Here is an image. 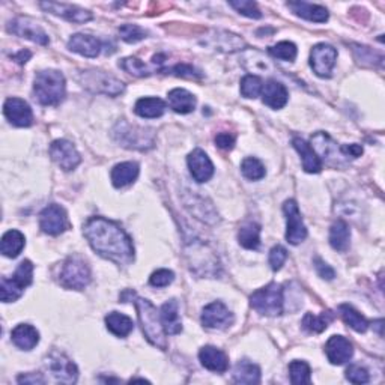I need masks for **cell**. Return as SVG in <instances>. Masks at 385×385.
Masks as SVG:
<instances>
[{
	"instance_id": "obj_18",
	"label": "cell",
	"mask_w": 385,
	"mask_h": 385,
	"mask_svg": "<svg viewBox=\"0 0 385 385\" xmlns=\"http://www.w3.org/2000/svg\"><path fill=\"white\" fill-rule=\"evenodd\" d=\"M312 145L318 157H322L331 166H339L345 160V155L342 154L340 147H337V145L331 141V137L326 133H322V131H319L312 137Z\"/></svg>"
},
{
	"instance_id": "obj_11",
	"label": "cell",
	"mask_w": 385,
	"mask_h": 385,
	"mask_svg": "<svg viewBox=\"0 0 385 385\" xmlns=\"http://www.w3.org/2000/svg\"><path fill=\"white\" fill-rule=\"evenodd\" d=\"M47 368L52 372L54 379L61 384H74L77 382L79 371L77 366L71 360L62 354V352L53 351L47 357Z\"/></svg>"
},
{
	"instance_id": "obj_28",
	"label": "cell",
	"mask_w": 385,
	"mask_h": 385,
	"mask_svg": "<svg viewBox=\"0 0 385 385\" xmlns=\"http://www.w3.org/2000/svg\"><path fill=\"white\" fill-rule=\"evenodd\" d=\"M12 343L23 351H32L39 343V333L29 324H20L11 333Z\"/></svg>"
},
{
	"instance_id": "obj_46",
	"label": "cell",
	"mask_w": 385,
	"mask_h": 385,
	"mask_svg": "<svg viewBox=\"0 0 385 385\" xmlns=\"http://www.w3.org/2000/svg\"><path fill=\"white\" fill-rule=\"evenodd\" d=\"M174 280H175L174 271H170V269H166V268H161L152 273V275L149 278V283H151V286H154V288H166V286H169Z\"/></svg>"
},
{
	"instance_id": "obj_19",
	"label": "cell",
	"mask_w": 385,
	"mask_h": 385,
	"mask_svg": "<svg viewBox=\"0 0 385 385\" xmlns=\"http://www.w3.org/2000/svg\"><path fill=\"white\" fill-rule=\"evenodd\" d=\"M187 165L196 183H207L214 175V165L202 149H194L188 155Z\"/></svg>"
},
{
	"instance_id": "obj_36",
	"label": "cell",
	"mask_w": 385,
	"mask_h": 385,
	"mask_svg": "<svg viewBox=\"0 0 385 385\" xmlns=\"http://www.w3.org/2000/svg\"><path fill=\"white\" fill-rule=\"evenodd\" d=\"M238 241L244 249L256 250L260 244V226L253 221L242 225L238 232Z\"/></svg>"
},
{
	"instance_id": "obj_49",
	"label": "cell",
	"mask_w": 385,
	"mask_h": 385,
	"mask_svg": "<svg viewBox=\"0 0 385 385\" xmlns=\"http://www.w3.org/2000/svg\"><path fill=\"white\" fill-rule=\"evenodd\" d=\"M170 72L175 74V76H178V77H187V79L202 77V74L198 70L193 68L191 65H185V63L176 65V67H174V68L170 70Z\"/></svg>"
},
{
	"instance_id": "obj_2",
	"label": "cell",
	"mask_w": 385,
	"mask_h": 385,
	"mask_svg": "<svg viewBox=\"0 0 385 385\" xmlns=\"http://www.w3.org/2000/svg\"><path fill=\"white\" fill-rule=\"evenodd\" d=\"M134 302H136L137 316H138V321H141L145 337L155 348L166 351L167 349L166 331H165V326H163L161 318L160 313L157 312V309H155V306L149 300H145V298H136Z\"/></svg>"
},
{
	"instance_id": "obj_48",
	"label": "cell",
	"mask_w": 385,
	"mask_h": 385,
	"mask_svg": "<svg viewBox=\"0 0 385 385\" xmlns=\"http://www.w3.org/2000/svg\"><path fill=\"white\" fill-rule=\"evenodd\" d=\"M346 379L352 384H367L368 373L364 367L358 364H351L346 368Z\"/></svg>"
},
{
	"instance_id": "obj_26",
	"label": "cell",
	"mask_w": 385,
	"mask_h": 385,
	"mask_svg": "<svg viewBox=\"0 0 385 385\" xmlns=\"http://www.w3.org/2000/svg\"><path fill=\"white\" fill-rule=\"evenodd\" d=\"M292 145L301 155L302 169H304L307 174H319V171L322 170L321 158L318 157L316 152L313 151V147L310 146L306 141H302V138H300V137H295L292 141Z\"/></svg>"
},
{
	"instance_id": "obj_35",
	"label": "cell",
	"mask_w": 385,
	"mask_h": 385,
	"mask_svg": "<svg viewBox=\"0 0 385 385\" xmlns=\"http://www.w3.org/2000/svg\"><path fill=\"white\" fill-rule=\"evenodd\" d=\"M351 241V229L346 221L337 220L330 229V244L334 250L346 251Z\"/></svg>"
},
{
	"instance_id": "obj_30",
	"label": "cell",
	"mask_w": 385,
	"mask_h": 385,
	"mask_svg": "<svg viewBox=\"0 0 385 385\" xmlns=\"http://www.w3.org/2000/svg\"><path fill=\"white\" fill-rule=\"evenodd\" d=\"M167 101L171 110L181 114L191 113L196 109V96L181 87L171 89L167 95Z\"/></svg>"
},
{
	"instance_id": "obj_8",
	"label": "cell",
	"mask_w": 385,
	"mask_h": 385,
	"mask_svg": "<svg viewBox=\"0 0 385 385\" xmlns=\"http://www.w3.org/2000/svg\"><path fill=\"white\" fill-rule=\"evenodd\" d=\"M80 81L86 89L95 94H104L109 96H118L124 92L125 85L116 77L110 76V74L104 71H85L80 76Z\"/></svg>"
},
{
	"instance_id": "obj_52",
	"label": "cell",
	"mask_w": 385,
	"mask_h": 385,
	"mask_svg": "<svg viewBox=\"0 0 385 385\" xmlns=\"http://www.w3.org/2000/svg\"><path fill=\"white\" fill-rule=\"evenodd\" d=\"M340 151H342V154L345 155L346 158H358L360 155L363 154V147L360 146V145H343V146H340Z\"/></svg>"
},
{
	"instance_id": "obj_7",
	"label": "cell",
	"mask_w": 385,
	"mask_h": 385,
	"mask_svg": "<svg viewBox=\"0 0 385 385\" xmlns=\"http://www.w3.org/2000/svg\"><path fill=\"white\" fill-rule=\"evenodd\" d=\"M59 282L65 289L81 291L91 283V269L87 264L80 258H70L65 260L62 271L59 275Z\"/></svg>"
},
{
	"instance_id": "obj_45",
	"label": "cell",
	"mask_w": 385,
	"mask_h": 385,
	"mask_svg": "<svg viewBox=\"0 0 385 385\" xmlns=\"http://www.w3.org/2000/svg\"><path fill=\"white\" fill-rule=\"evenodd\" d=\"M229 5L249 19L258 20L262 17V12L258 8L256 2H250V0H238V2H229Z\"/></svg>"
},
{
	"instance_id": "obj_34",
	"label": "cell",
	"mask_w": 385,
	"mask_h": 385,
	"mask_svg": "<svg viewBox=\"0 0 385 385\" xmlns=\"http://www.w3.org/2000/svg\"><path fill=\"white\" fill-rule=\"evenodd\" d=\"M105 326L107 330L116 335V337H127L134 330L133 319L119 312H112L105 316Z\"/></svg>"
},
{
	"instance_id": "obj_13",
	"label": "cell",
	"mask_w": 385,
	"mask_h": 385,
	"mask_svg": "<svg viewBox=\"0 0 385 385\" xmlns=\"http://www.w3.org/2000/svg\"><path fill=\"white\" fill-rule=\"evenodd\" d=\"M202 44L205 47H209V48H212V50L221 52V53L240 52L245 45H247L241 37L235 35V34H232V32H227V30L209 32V34L203 38Z\"/></svg>"
},
{
	"instance_id": "obj_32",
	"label": "cell",
	"mask_w": 385,
	"mask_h": 385,
	"mask_svg": "<svg viewBox=\"0 0 385 385\" xmlns=\"http://www.w3.org/2000/svg\"><path fill=\"white\" fill-rule=\"evenodd\" d=\"M24 244H26V238H24V235L20 231H8L3 238L2 242H0V251H2V255L6 258H17L20 253L24 249Z\"/></svg>"
},
{
	"instance_id": "obj_29",
	"label": "cell",
	"mask_w": 385,
	"mask_h": 385,
	"mask_svg": "<svg viewBox=\"0 0 385 385\" xmlns=\"http://www.w3.org/2000/svg\"><path fill=\"white\" fill-rule=\"evenodd\" d=\"M138 165L133 161H125V163H119L113 167L112 170V184L116 188H124L129 184H133L137 176H138Z\"/></svg>"
},
{
	"instance_id": "obj_14",
	"label": "cell",
	"mask_w": 385,
	"mask_h": 385,
	"mask_svg": "<svg viewBox=\"0 0 385 385\" xmlns=\"http://www.w3.org/2000/svg\"><path fill=\"white\" fill-rule=\"evenodd\" d=\"M10 32L14 35L26 38L32 43H37L39 45H48L50 39L45 34V30L39 26V24L29 17H17L10 23Z\"/></svg>"
},
{
	"instance_id": "obj_44",
	"label": "cell",
	"mask_w": 385,
	"mask_h": 385,
	"mask_svg": "<svg viewBox=\"0 0 385 385\" xmlns=\"http://www.w3.org/2000/svg\"><path fill=\"white\" fill-rule=\"evenodd\" d=\"M119 35L125 43L134 44L145 39L147 37V32L141 26H137V24H124V26L119 28Z\"/></svg>"
},
{
	"instance_id": "obj_23",
	"label": "cell",
	"mask_w": 385,
	"mask_h": 385,
	"mask_svg": "<svg viewBox=\"0 0 385 385\" xmlns=\"http://www.w3.org/2000/svg\"><path fill=\"white\" fill-rule=\"evenodd\" d=\"M199 360L205 368H208L211 372L223 373L229 367L227 355L223 351L216 346H203L199 352Z\"/></svg>"
},
{
	"instance_id": "obj_10",
	"label": "cell",
	"mask_w": 385,
	"mask_h": 385,
	"mask_svg": "<svg viewBox=\"0 0 385 385\" xmlns=\"http://www.w3.org/2000/svg\"><path fill=\"white\" fill-rule=\"evenodd\" d=\"M337 61V50L330 44H318L310 53V67L318 77L330 79Z\"/></svg>"
},
{
	"instance_id": "obj_21",
	"label": "cell",
	"mask_w": 385,
	"mask_h": 385,
	"mask_svg": "<svg viewBox=\"0 0 385 385\" xmlns=\"http://www.w3.org/2000/svg\"><path fill=\"white\" fill-rule=\"evenodd\" d=\"M325 354L331 364L342 366L348 363L352 355H354V348H352V343L343 335H333L326 342Z\"/></svg>"
},
{
	"instance_id": "obj_37",
	"label": "cell",
	"mask_w": 385,
	"mask_h": 385,
	"mask_svg": "<svg viewBox=\"0 0 385 385\" xmlns=\"http://www.w3.org/2000/svg\"><path fill=\"white\" fill-rule=\"evenodd\" d=\"M340 310V315L343 318V321H345L346 325H349L352 330H355L357 333H366L368 329V322L367 319L362 315L358 313L357 310L349 306V304H342L339 307Z\"/></svg>"
},
{
	"instance_id": "obj_43",
	"label": "cell",
	"mask_w": 385,
	"mask_h": 385,
	"mask_svg": "<svg viewBox=\"0 0 385 385\" xmlns=\"http://www.w3.org/2000/svg\"><path fill=\"white\" fill-rule=\"evenodd\" d=\"M119 67L122 70H125L127 72L133 74L136 77H146L151 76L154 72L151 68H147V65H145L142 61L136 59V57H125L119 62Z\"/></svg>"
},
{
	"instance_id": "obj_38",
	"label": "cell",
	"mask_w": 385,
	"mask_h": 385,
	"mask_svg": "<svg viewBox=\"0 0 385 385\" xmlns=\"http://www.w3.org/2000/svg\"><path fill=\"white\" fill-rule=\"evenodd\" d=\"M333 319L334 316L331 312H324L319 316L313 313H307L302 318V326L310 333H322L324 330H326V326H329Z\"/></svg>"
},
{
	"instance_id": "obj_1",
	"label": "cell",
	"mask_w": 385,
	"mask_h": 385,
	"mask_svg": "<svg viewBox=\"0 0 385 385\" xmlns=\"http://www.w3.org/2000/svg\"><path fill=\"white\" fill-rule=\"evenodd\" d=\"M83 233L94 251L101 258L122 267H127L134 260L133 241L114 221L92 217L83 226Z\"/></svg>"
},
{
	"instance_id": "obj_6",
	"label": "cell",
	"mask_w": 385,
	"mask_h": 385,
	"mask_svg": "<svg viewBox=\"0 0 385 385\" xmlns=\"http://www.w3.org/2000/svg\"><path fill=\"white\" fill-rule=\"evenodd\" d=\"M250 304L258 313L264 316H278L283 313V289L280 284L269 283L262 289L253 292Z\"/></svg>"
},
{
	"instance_id": "obj_41",
	"label": "cell",
	"mask_w": 385,
	"mask_h": 385,
	"mask_svg": "<svg viewBox=\"0 0 385 385\" xmlns=\"http://www.w3.org/2000/svg\"><path fill=\"white\" fill-rule=\"evenodd\" d=\"M262 91H264V81H262L260 77L253 76V74H249L241 80V95L244 98H258Z\"/></svg>"
},
{
	"instance_id": "obj_33",
	"label": "cell",
	"mask_w": 385,
	"mask_h": 385,
	"mask_svg": "<svg viewBox=\"0 0 385 385\" xmlns=\"http://www.w3.org/2000/svg\"><path fill=\"white\" fill-rule=\"evenodd\" d=\"M233 381L236 384H259L260 382V368L258 364L241 360L233 368Z\"/></svg>"
},
{
	"instance_id": "obj_12",
	"label": "cell",
	"mask_w": 385,
	"mask_h": 385,
	"mask_svg": "<svg viewBox=\"0 0 385 385\" xmlns=\"http://www.w3.org/2000/svg\"><path fill=\"white\" fill-rule=\"evenodd\" d=\"M39 226L47 235H61L70 227L67 212H65V209L59 207V205H48V207L41 212Z\"/></svg>"
},
{
	"instance_id": "obj_4",
	"label": "cell",
	"mask_w": 385,
	"mask_h": 385,
	"mask_svg": "<svg viewBox=\"0 0 385 385\" xmlns=\"http://www.w3.org/2000/svg\"><path fill=\"white\" fill-rule=\"evenodd\" d=\"M32 282H34V265L30 260H23L11 278L3 277L0 282V300L3 302L17 301Z\"/></svg>"
},
{
	"instance_id": "obj_54",
	"label": "cell",
	"mask_w": 385,
	"mask_h": 385,
	"mask_svg": "<svg viewBox=\"0 0 385 385\" xmlns=\"http://www.w3.org/2000/svg\"><path fill=\"white\" fill-rule=\"evenodd\" d=\"M29 57H30V53H29V52H20L19 56H15V59H19L20 63H26Z\"/></svg>"
},
{
	"instance_id": "obj_39",
	"label": "cell",
	"mask_w": 385,
	"mask_h": 385,
	"mask_svg": "<svg viewBox=\"0 0 385 385\" xmlns=\"http://www.w3.org/2000/svg\"><path fill=\"white\" fill-rule=\"evenodd\" d=\"M289 375L293 385L312 382V371H310V366L306 362H300V360L292 362L289 364Z\"/></svg>"
},
{
	"instance_id": "obj_31",
	"label": "cell",
	"mask_w": 385,
	"mask_h": 385,
	"mask_svg": "<svg viewBox=\"0 0 385 385\" xmlns=\"http://www.w3.org/2000/svg\"><path fill=\"white\" fill-rule=\"evenodd\" d=\"M134 112L141 118L145 119H155L160 118L166 112V103L155 96H146L141 98L134 105Z\"/></svg>"
},
{
	"instance_id": "obj_53",
	"label": "cell",
	"mask_w": 385,
	"mask_h": 385,
	"mask_svg": "<svg viewBox=\"0 0 385 385\" xmlns=\"http://www.w3.org/2000/svg\"><path fill=\"white\" fill-rule=\"evenodd\" d=\"M20 384H44L45 379L41 376L39 373H28V375H21L19 376L17 379Z\"/></svg>"
},
{
	"instance_id": "obj_50",
	"label": "cell",
	"mask_w": 385,
	"mask_h": 385,
	"mask_svg": "<svg viewBox=\"0 0 385 385\" xmlns=\"http://www.w3.org/2000/svg\"><path fill=\"white\" fill-rule=\"evenodd\" d=\"M315 268H316L319 277H322L324 280H333V278L335 277L334 269L329 264H325L321 258L315 259Z\"/></svg>"
},
{
	"instance_id": "obj_42",
	"label": "cell",
	"mask_w": 385,
	"mask_h": 385,
	"mask_svg": "<svg viewBox=\"0 0 385 385\" xmlns=\"http://www.w3.org/2000/svg\"><path fill=\"white\" fill-rule=\"evenodd\" d=\"M269 53H271L274 57L280 61H286V62H292L297 57V45L291 41H282V43L275 44L274 47L269 48Z\"/></svg>"
},
{
	"instance_id": "obj_40",
	"label": "cell",
	"mask_w": 385,
	"mask_h": 385,
	"mask_svg": "<svg viewBox=\"0 0 385 385\" xmlns=\"http://www.w3.org/2000/svg\"><path fill=\"white\" fill-rule=\"evenodd\" d=\"M241 171L245 178L250 179V181H259V179L265 178L267 175L265 166L255 157H247L242 161Z\"/></svg>"
},
{
	"instance_id": "obj_27",
	"label": "cell",
	"mask_w": 385,
	"mask_h": 385,
	"mask_svg": "<svg viewBox=\"0 0 385 385\" xmlns=\"http://www.w3.org/2000/svg\"><path fill=\"white\" fill-rule=\"evenodd\" d=\"M288 8H291L292 12L298 17L313 21V23H325L329 21L330 14L321 5H312L307 2H289Z\"/></svg>"
},
{
	"instance_id": "obj_9",
	"label": "cell",
	"mask_w": 385,
	"mask_h": 385,
	"mask_svg": "<svg viewBox=\"0 0 385 385\" xmlns=\"http://www.w3.org/2000/svg\"><path fill=\"white\" fill-rule=\"evenodd\" d=\"M283 212L286 216V223H288V229H286V240L292 245H298L307 238V227L302 221L301 212L298 205L295 200H286L283 205Z\"/></svg>"
},
{
	"instance_id": "obj_25",
	"label": "cell",
	"mask_w": 385,
	"mask_h": 385,
	"mask_svg": "<svg viewBox=\"0 0 385 385\" xmlns=\"http://www.w3.org/2000/svg\"><path fill=\"white\" fill-rule=\"evenodd\" d=\"M68 47L71 52H76L85 57H96L101 53L100 39L85 34L72 35L71 39L68 41Z\"/></svg>"
},
{
	"instance_id": "obj_47",
	"label": "cell",
	"mask_w": 385,
	"mask_h": 385,
	"mask_svg": "<svg viewBox=\"0 0 385 385\" xmlns=\"http://www.w3.org/2000/svg\"><path fill=\"white\" fill-rule=\"evenodd\" d=\"M286 259H288V250L283 245H274L271 251H269V265H271L274 271L282 269Z\"/></svg>"
},
{
	"instance_id": "obj_16",
	"label": "cell",
	"mask_w": 385,
	"mask_h": 385,
	"mask_svg": "<svg viewBox=\"0 0 385 385\" xmlns=\"http://www.w3.org/2000/svg\"><path fill=\"white\" fill-rule=\"evenodd\" d=\"M50 155L53 161L56 163L57 166L61 169H63L65 171L74 170L81 161V157L79 151L76 149L71 142L65 141V138H61V141H54L50 146Z\"/></svg>"
},
{
	"instance_id": "obj_3",
	"label": "cell",
	"mask_w": 385,
	"mask_h": 385,
	"mask_svg": "<svg viewBox=\"0 0 385 385\" xmlns=\"http://www.w3.org/2000/svg\"><path fill=\"white\" fill-rule=\"evenodd\" d=\"M65 77L56 70L39 71L34 81L35 98L43 105H57L65 98Z\"/></svg>"
},
{
	"instance_id": "obj_22",
	"label": "cell",
	"mask_w": 385,
	"mask_h": 385,
	"mask_svg": "<svg viewBox=\"0 0 385 385\" xmlns=\"http://www.w3.org/2000/svg\"><path fill=\"white\" fill-rule=\"evenodd\" d=\"M262 96H264V103L271 109H283L289 100L288 89L277 80H268L264 85V91H262Z\"/></svg>"
},
{
	"instance_id": "obj_17",
	"label": "cell",
	"mask_w": 385,
	"mask_h": 385,
	"mask_svg": "<svg viewBox=\"0 0 385 385\" xmlns=\"http://www.w3.org/2000/svg\"><path fill=\"white\" fill-rule=\"evenodd\" d=\"M5 118L15 127H30L34 122V113L30 105L21 98H8L3 104Z\"/></svg>"
},
{
	"instance_id": "obj_24",
	"label": "cell",
	"mask_w": 385,
	"mask_h": 385,
	"mask_svg": "<svg viewBox=\"0 0 385 385\" xmlns=\"http://www.w3.org/2000/svg\"><path fill=\"white\" fill-rule=\"evenodd\" d=\"M160 318L166 334L176 335L183 331L181 318H179V304L176 300H170L161 306Z\"/></svg>"
},
{
	"instance_id": "obj_5",
	"label": "cell",
	"mask_w": 385,
	"mask_h": 385,
	"mask_svg": "<svg viewBox=\"0 0 385 385\" xmlns=\"http://www.w3.org/2000/svg\"><path fill=\"white\" fill-rule=\"evenodd\" d=\"M113 137L121 146L128 149L146 151L151 149L155 143V137L151 129H145L137 125H131L127 121H121L113 129Z\"/></svg>"
},
{
	"instance_id": "obj_51",
	"label": "cell",
	"mask_w": 385,
	"mask_h": 385,
	"mask_svg": "<svg viewBox=\"0 0 385 385\" xmlns=\"http://www.w3.org/2000/svg\"><path fill=\"white\" fill-rule=\"evenodd\" d=\"M216 145L221 149H232L235 145V137L229 133H220L216 136Z\"/></svg>"
},
{
	"instance_id": "obj_20",
	"label": "cell",
	"mask_w": 385,
	"mask_h": 385,
	"mask_svg": "<svg viewBox=\"0 0 385 385\" xmlns=\"http://www.w3.org/2000/svg\"><path fill=\"white\" fill-rule=\"evenodd\" d=\"M41 8L45 10L47 12H52L54 15H59V17L68 20L71 23H87L92 20V14L83 10V8H79L76 5H68V3H57V2H43Z\"/></svg>"
},
{
	"instance_id": "obj_15",
	"label": "cell",
	"mask_w": 385,
	"mask_h": 385,
	"mask_svg": "<svg viewBox=\"0 0 385 385\" xmlns=\"http://www.w3.org/2000/svg\"><path fill=\"white\" fill-rule=\"evenodd\" d=\"M203 326L211 330H225L233 324V315L221 301H214L203 309Z\"/></svg>"
}]
</instances>
